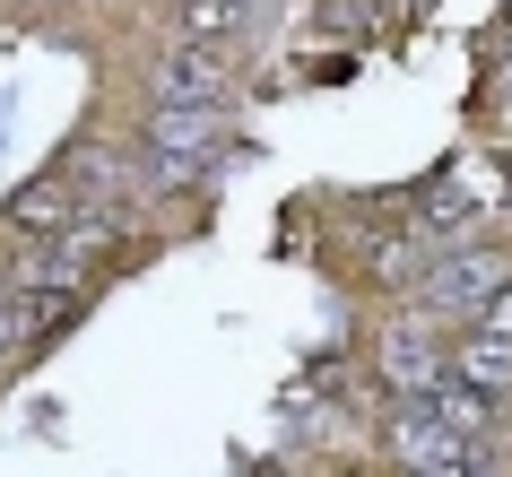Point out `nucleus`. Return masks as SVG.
Masks as SVG:
<instances>
[{
	"mask_svg": "<svg viewBox=\"0 0 512 477\" xmlns=\"http://www.w3.org/2000/svg\"><path fill=\"white\" fill-rule=\"evenodd\" d=\"M382 451H391V469H426V477L495 469L486 434H460V425H443L426 399H391V417H382Z\"/></svg>",
	"mask_w": 512,
	"mask_h": 477,
	"instance_id": "obj_1",
	"label": "nucleus"
},
{
	"mask_svg": "<svg viewBox=\"0 0 512 477\" xmlns=\"http://www.w3.org/2000/svg\"><path fill=\"white\" fill-rule=\"evenodd\" d=\"M512 278V252H495V243H469V252H452V261H434L426 278H417V304L426 313H469L478 321V304Z\"/></svg>",
	"mask_w": 512,
	"mask_h": 477,
	"instance_id": "obj_2",
	"label": "nucleus"
},
{
	"mask_svg": "<svg viewBox=\"0 0 512 477\" xmlns=\"http://www.w3.org/2000/svg\"><path fill=\"white\" fill-rule=\"evenodd\" d=\"M226 44H191V35H174V53H165L157 70V96H183V105H217L226 113Z\"/></svg>",
	"mask_w": 512,
	"mask_h": 477,
	"instance_id": "obj_3",
	"label": "nucleus"
},
{
	"mask_svg": "<svg viewBox=\"0 0 512 477\" xmlns=\"http://www.w3.org/2000/svg\"><path fill=\"white\" fill-rule=\"evenodd\" d=\"M70 217H79V174H44V183H27L18 200H9V217H0V226H9L18 243H35V252H44Z\"/></svg>",
	"mask_w": 512,
	"mask_h": 477,
	"instance_id": "obj_4",
	"label": "nucleus"
},
{
	"mask_svg": "<svg viewBox=\"0 0 512 477\" xmlns=\"http://www.w3.org/2000/svg\"><path fill=\"white\" fill-rule=\"evenodd\" d=\"M452 373H469L478 391H495V399H512V339H495V330H460L452 339Z\"/></svg>",
	"mask_w": 512,
	"mask_h": 477,
	"instance_id": "obj_5",
	"label": "nucleus"
},
{
	"mask_svg": "<svg viewBox=\"0 0 512 477\" xmlns=\"http://www.w3.org/2000/svg\"><path fill=\"white\" fill-rule=\"evenodd\" d=\"M243 27H252V0H183L174 9V35H191V44H235Z\"/></svg>",
	"mask_w": 512,
	"mask_h": 477,
	"instance_id": "obj_6",
	"label": "nucleus"
},
{
	"mask_svg": "<svg viewBox=\"0 0 512 477\" xmlns=\"http://www.w3.org/2000/svg\"><path fill=\"white\" fill-rule=\"evenodd\" d=\"M478 330H495V339H512V278H504V287H495V295L478 304Z\"/></svg>",
	"mask_w": 512,
	"mask_h": 477,
	"instance_id": "obj_7",
	"label": "nucleus"
},
{
	"mask_svg": "<svg viewBox=\"0 0 512 477\" xmlns=\"http://www.w3.org/2000/svg\"><path fill=\"white\" fill-rule=\"evenodd\" d=\"M391 9H400V18H417V9H426V0H391Z\"/></svg>",
	"mask_w": 512,
	"mask_h": 477,
	"instance_id": "obj_8",
	"label": "nucleus"
}]
</instances>
